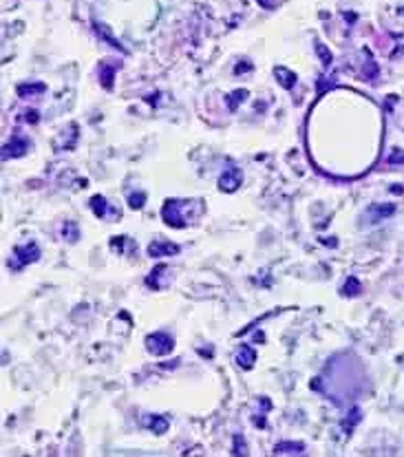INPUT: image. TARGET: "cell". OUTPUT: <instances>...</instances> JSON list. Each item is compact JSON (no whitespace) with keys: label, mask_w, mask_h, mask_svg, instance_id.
<instances>
[{"label":"cell","mask_w":404,"mask_h":457,"mask_svg":"<svg viewBox=\"0 0 404 457\" xmlns=\"http://www.w3.org/2000/svg\"><path fill=\"white\" fill-rule=\"evenodd\" d=\"M201 203L203 201H199V199H168L163 203V221L172 228H186L199 217V212H188V210Z\"/></svg>","instance_id":"6da1fadb"},{"label":"cell","mask_w":404,"mask_h":457,"mask_svg":"<svg viewBox=\"0 0 404 457\" xmlns=\"http://www.w3.org/2000/svg\"><path fill=\"white\" fill-rule=\"evenodd\" d=\"M172 347H175V340L163 331H155L146 338V349L152 356H166V353L172 351Z\"/></svg>","instance_id":"7a4b0ae2"},{"label":"cell","mask_w":404,"mask_h":457,"mask_svg":"<svg viewBox=\"0 0 404 457\" xmlns=\"http://www.w3.org/2000/svg\"><path fill=\"white\" fill-rule=\"evenodd\" d=\"M239 186H241V170H239V168H228V170L219 177V188H221L223 192H234Z\"/></svg>","instance_id":"3957f363"},{"label":"cell","mask_w":404,"mask_h":457,"mask_svg":"<svg viewBox=\"0 0 404 457\" xmlns=\"http://www.w3.org/2000/svg\"><path fill=\"white\" fill-rule=\"evenodd\" d=\"M234 360H237V364L243 369V371H250V369L254 367V362H257V349L250 347V345H241L237 349Z\"/></svg>","instance_id":"277c9868"},{"label":"cell","mask_w":404,"mask_h":457,"mask_svg":"<svg viewBox=\"0 0 404 457\" xmlns=\"http://www.w3.org/2000/svg\"><path fill=\"white\" fill-rule=\"evenodd\" d=\"M179 252H181L179 245L172 243V241H155L148 248V256H152V259H157V256H175Z\"/></svg>","instance_id":"5b68a950"},{"label":"cell","mask_w":404,"mask_h":457,"mask_svg":"<svg viewBox=\"0 0 404 457\" xmlns=\"http://www.w3.org/2000/svg\"><path fill=\"white\" fill-rule=\"evenodd\" d=\"M40 259V248L35 243H27V245H18L16 248V261L20 265H29L33 261Z\"/></svg>","instance_id":"8992f818"},{"label":"cell","mask_w":404,"mask_h":457,"mask_svg":"<svg viewBox=\"0 0 404 457\" xmlns=\"http://www.w3.org/2000/svg\"><path fill=\"white\" fill-rule=\"evenodd\" d=\"M24 151H27V140H18V137H13L11 142L4 144L2 157L4 159H16L20 155H24Z\"/></svg>","instance_id":"52a82bcc"},{"label":"cell","mask_w":404,"mask_h":457,"mask_svg":"<svg viewBox=\"0 0 404 457\" xmlns=\"http://www.w3.org/2000/svg\"><path fill=\"white\" fill-rule=\"evenodd\" d=\"M141 422H144L146 429H150L152 433H157V435H161L168 431V418H163V415H144Z\"/></svg>","instance_id":"ba28073f"},{"label":"cell","mask_w":404,"mask_h":457,"mask_svg":"<svg viewBox=\"0 0 404 457\" xmlns=\"http://www.w3.org/2000/svg\"><path fill=\"white\" fill-rule=\"evenodd\" d=\"M274 75H276V80H278L280 84L285 86V89H291V86L296 84V73H291V71L283 69V66H276V69H274Z\"/></svg>","instance_id":"9c48e42d"},{"label":"cell","mask_w":404,"mask_h":457,"mask_svg":"<svg viewBox=\"0 0 404 457\" xmlns=\"http://www.w3.org/2000/svg\"><path fill=\"white\" fill-rule=\"evenodd\" d=\"M44 89H47V86L44 84H20L18 86V95L20 97H31V95H40V93H44Z\"/></svg>","instance_id":"30bf717a"},{"label":"cell","mask_w":404,"mask_h":457,"mask_svg":"<svg viewBox=\"0 0 404 457\" xmlns=\"http://www.w3.org/2000/svg\"><path fill=\"white\" fill-rule=\"evenodd\" d=\"M91 208H93L95 214L97 217H102V219H106V212H111V208L106 205V199L102 197V194H95V197L91 199Z\"/></svg>","instance_id":"8fae6325"},{"label":"cell","mask_w":404,"mask_h":457,"mask_svg":"<svg viewBox=\"0 0 404 457\" xmlns=\"http://www.w3.org/2000/svg\"><path fill=\"white\" fill-rule=\"evenodd\" d=\"M358 292H360V283H358V279H354V276H351V279H347V283L342 285V294H345V296H354V294H358Z\"/></svg>","instance_id":"7c38bea8"},{"label":"cell","mask_w":404,"mask_h":457,"mask_svg":"<svg viewBox=\"0 0 404 457\" xmlns=\"http://www.w3.org/2000/svg\"><path fill=\"white\" fill-rule=\"evenodd\" d=\"M303 451H305V446L303 444H278V446H276V449H274V453H303Z\"/></svg>","instance_id":"4fadbf2b"},{"label":"cell","mask_w":404,"mask_h":457,"mask_svg":"<svg viewBox=\"0 0 404 457\" xmlns=\"http://www.w3.org/2000/svg\"><path fill=\"white\" fill-rule=\"evenodd\" d=\"M245 97H248V91H245V89H241V91H239V93H232V95H228V106H230V109H237V106L239 104H241V100H245Z\"/></svg>","instance_id":"5bb4252c"},{"label":"cell","mask_w":404,"mask_h":457,"mask_svg":"<svg viewBox=\"0 0 404 457\" xmlns=\"http://www.w3.org/2000/svg\"><path fill=\"white\" fill-rule=\"evenodd\" d=\"M144 201H146V194L144 192H133V194H129V205H131V208H141Z\"/></svg>","instance_id":"9a60e30c"},{"label":"cell","mask_w":404,"mask_h":457,"mask_svg":"<svg viewBox=\"0 0 404 457\" xmlns=\"http://www.w3.org/2000/svg\"><path fill=\"white\" fill-rule=\"evenodd\" d=\"M97 29H100L102 33H104V35H102V38H104L106 42H111V44H115V47H120V44H117V40L113 38V35H111V31H109V29L104 27V24H97Z\"/></svg>","instance_id":"2e32d148"},{"label":"cell","mask_w":404,"mask_h":457,"mask_svg":"<svg viewBox=\"0 0 404 457\" xmlns=\"http://www.w3.org/2000/svg\"><path fill=\"white\" fill-rule=\"evenodd\" d=\"M280 2H283V0H259V4L265 9H274V7H278Z\"/></svg>","instance_id":"e0dca14e"},{"label":"cell","mask_w":404,"mask_h":457,"mask_svg":"<svg viewBox=\"0 0 404 457\" xmlns=\"http://www.w3.org/2000/svg\"><path fill=\"white\" fill-rule=\"evenodd\" d=\"M318 51H320V58H323V62H327V64H329V62H331V55H329V51H327V49H323V47H320V44H318Z\"/></svg>","instance_id":"ac0fdd59"}]
</instances>
